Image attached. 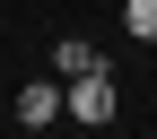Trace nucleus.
<instances>
[{"label":"nucleus","mask_w":157,"mask_h":139,"mask_svg":"<svg viewBox=\"0 0 157 139\" xmlns=\"http://www.w3.org/2000/svg\"><path fill=\"white\" fill-rule=\"evenodd\" d=\"M105 70V52L87 44V35H61V44H52V78H96Z\"/></svg>","instance_id":"3"},{"label":"nucleus","mask_w":157,"mask_h":139,"mask_svg":"<svg viewBox=\"0 0 157 139\" xmlns=\"http://www.w3.org/2000/svg\"><path fill=\"white\" fill-rule=\"evenodd\" d=\"M122 26L140 35V44H157V0H122Z\"/></svg>","instance_id":"4"},{"label":"nucleus","mask_w":157,"mask_h":139,"mask_svg":"<svg viewBox=\"0 0 157 139\" xmlns=\"http://www.w3.org/2000/svg\"><path fill=\"white\" fill-rule=\"evenodd\" d=\"M70 113V78H26L17 87V130H52Z\"/></svg>","instance_id":"1"},{"label":"nucleus","mask_w":157,"mask_h":139,"mask_svg":"<svg viewBox=\"0 0 157 139\" xmlns=\"http://www.w3.org/2000/svg\"><path fill=\"white\" fill-rule=\"evenodd\" d=\"M113 113H122V87H113L105 70H96V78H70V122H87V130H105Z\"/></svg>","instance_id":"2"}]
</instances>
